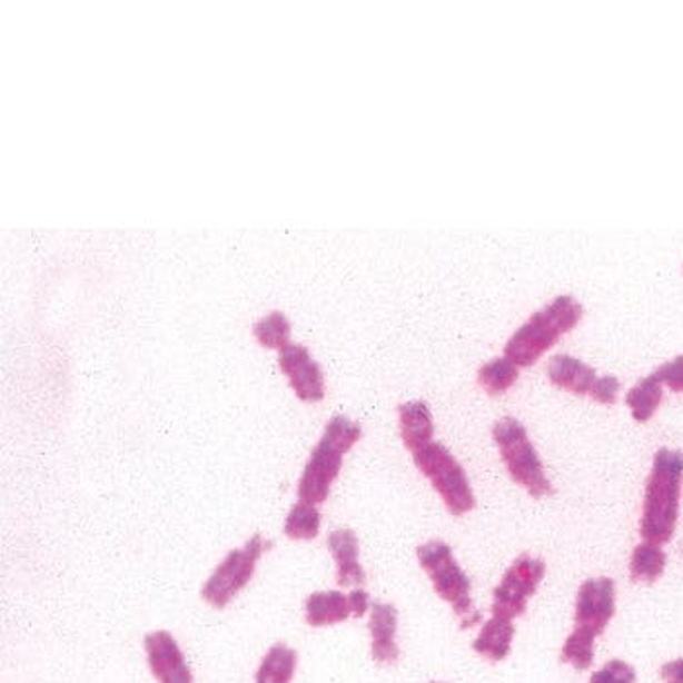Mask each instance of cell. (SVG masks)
Returning a JSON list of instances; mask_svg holds the SVG:
<instances>
[{"mask_svg":"<svg viewBox=\"0 0 683 683\" xmlns=\"http://www.w3.org/2000/svg\"><path fill=\"white\" fill-rule=\"evenodd\" d=\"M295 670H297V652L287 644H274L260 662L255 683H291Z\"/></svg>","mask_w":683,"mask_h":683,"instance_id":"obj_18","label":"cell"},{"mask_svg":"<svg viewBox=\"0 0 683 683\" xmlns=\"http://www.w3.org/2000/svg\"><path fill=\"white\" fill-rule=\"evenodd\" d=\"M362 426L348 416H333L326 424L325 434L310 453L309 463L305 465L297 496L305 504H323L330 494V486L340 475L344 455L358 444Z\"/></svg>","mask_w":683,"mask_h":683,"instance_id":"obj_3","label":"cell"},{"mask_svg":"<svg viewBox=\"0 0 683 683\" xmlns=\"http://www.w3.org/2000/svg\"><path fill=\"white\" fill-rule=\"evenodd\" d=\"M328 548L336 561V582L338 586H362L366 582V571L359 564V541L350 527H340L328 535Z\"/></svg>","mask_w":683,"mask_h":683,"instance_id":"obj_12","label":"cell"},{"mask_svg":"<svg viewBox=\"0 0 683 683\" xmlns=\"http://www.w3.org/2000/svg\"><path fill=\"white\" fill-rule=\"evenodd\" d=\"M348 600H350V610L354 617H364L369 612V594L366 590H354Z\"/></svg>","mask_w":683,"mask_h":683,"instance_id":"obj_29","label":"cell"},{"mask_svg":"<svg viewBox=\"0 0 683 683\" xmlns=\"http://www.w3.org/2000/svg\"><path fill=\"white\" fill-rule=\"evenodd\" d=\"M594 652H596V639L588 635H582L578 631H573L568 639L564 641L563 651H561V662L571 664L576 670H588L594 662Z\"/></svg>","mask_w":683,"mask_h":683,"instance_id":"obj_24","label":"cell"},{"mask_svg":"<svg viewBox=\"0 0 683 683\" xmlns=\"http://www.w3.org/2000/svg\"><path fill=\"white\" fill-rule=\"evenodd\" d=\"M667 555L654 543H641L636 545L631 555V578L633 582H644L652 584L659 581L660 576L666 571Z\"/></svg>","mask_w":683,"mask_h":683,"instance_id":"obj_20","label":"cell"},{"mask_svg":"<svg viewBox=\"0 0 683 683\" xmlns=\"http://www.w3.org/2000/svg\"><path fill=\"white\" fill-rule=\"evenodd\" d=\"M286 535L294 541H310L320 532V512L313 504H295L286 519Z\"/></svg>","mask_w":683,"mask_h":683,"instance_id":"obj_22","label":"cell"},{"mask_svg":"<svg viewBox=\"0 0 683 683\" xmlns=\"http://www.w3.org/2000/svg\"><path fill=\"white\" fill-rule=\"evenodd\" d=\"M514 635H516V628L512 625V621L493 615L481 628L477 641L473 643V649L485 659L502 662L508 659Z\"/></svg>","mask_w":683,"mask_h":683,"instance_id":"obj_17","label":"cell"},{"mask_svg":"<svg viewBox=\"0 0 683 683\" xmlns=\"http://www.w3.org/2000/svg\"><path fill=\"white\" fill-rule=\"evenodd\" d=\"M432 683H442V682H432Z\"/></svg>","mask_w":683,"mask_h":683,"instance_id":"obj_30","label":"cell"},{"mask_svg":"<svg viewBox=\"0 0 683 683\" xmlns=\"http://www.w3.org/2000/svg\"><path fill=\"white\" fill-rule=\"evenodd\" d=\"M621 383L617 377H613V375H604V377H600L596 383V387L592 390V395L590 397L597 400V403H602V405H613L615 400H617V395H620Z\"/></svg>","mask_w":683,"mask_h":683,"instance_id":"obj_27","label":"cell"},{"mask_svg":"<svg viewBox=\"0 0 683 683\" xmlns=\"http://www.w3.org/2000/svg\"><path fill=\"white\" fill-rule=\"evenodd\" d=\"M264 540L256 533L242 548H235L222 558L209 581L201 588V597L215 610H222L255 576L256 564L263 555Z\"/></svg>","mask_w":683,"mask_h":683,"instance_id":"obj_7","label":"cell"},{"mask_svg":"<svg viewBox=\"0 0 683 683\" xmlns=\"http://www.w3.org/2000/svg\"><path fill=\"white\" fill-rule=\"evenodd\" d=\"M584 309L573 295H558L547 307L533 313L504 346V356L517 367L537 364L564 334L578 326Z\"/></svg>","mask_w":683,"mask_h":683,"instance_id":"obj_2","label":"cell"},{"mask_svg":"<svg viewBox=\"0 0 683 683\" xmlns=\"http://www.w3.org/2000/svg\"><path fill=\"white\" fill-rule=\"evenodd\" d=\"M662 398H664V385L656 379V375L651 374L628 390L625 403L636 422H649L662 405Z\"/></svg>","mask_w":683,"mask_h":683,"instance_id":"obj_19","label":"cell"},{"mask_svg":"<svg viewBox=\"0 0 683 683\" xmlns=\"http://www.w3.org/2000/svg\"><path fill=\"white\" fill-rule=\"evenodd\" d=\"M414 463L422 475L428 478L436 493L442 496L453 516H465L475 508V494L471 488L469 477L462 463L453 453L437 442H429L413 453Z\"/></svg>","mask_w":683,"mask_h":683,"instance_id":"obj_5","label":"cell"},{"mask_svg":"<svg viewBox=\"0 0 683 683\" xmlns=\"http://www.w3.org/2000/svg\"><path fill=\"white\" fill-rule=\"evenodd\" d=\"M279 367L301 400L318 403L325 398V375L305 346L289 344L279 350Z\"/></svg>","mask_w":683,"mask_h":683,"instance_id":"obj_10","label":"cell"},{"mask_svg":"<svg viewBox=\"0 0 683 683\" xmlns=\"http://www.w3.org/2000/svg\"><path fill=\"white\" fill-rule=\"evenodd\" d=\"M547 566L532 555L517 556L501 584L494 590L493 615L502 620H516L527 610L529 597L540 588Z\"/></svg>","mask_w":683,"mask_h":683,"instance_id":"obj_8","label":"cell"},{"mask_svg":"<svg viewBox=\"0 0 683 683\" xmlns=\"http://www.w3.org/2000/svg\"><path fill=\"white\" fill-rule=\"evenodd\" d=\"M660 677L664 683H683V659L666 662L660 667Z\"/></svg>","mask_w":683,"mask_h":683,"instance_id":"obj_28","label":"cell"},{"mask_svg":"<svg viewBox=\"0 0 683 683\" xmlns=\"http://www.w3.org/2000/svg\"><path fill=\"white\" fill-rule=\"evenodd\" d=\"M350 615V600L338 590L315 592V594H310L307 604H305V620L310 627L336 625V623L348 620Z\"/></svg>","mask_w":683,"mask_h":683,"instance_id":"obj_16","label":"cell"},{"mask_svg":"<svg viewBox=\"0 0 683 683\" xmlns=\"http://www.w3.org/2000/svg\"><path fill=\"white\" fill-rule=\"evenodd\" d=\"M635 667L623 660H610L602 670L594 672L588 683H635Z\"/></svg>","mask_w":683,"mask_h":683,"instance_id":"obj_25","label":"cell"},{"mask_svg":"<svg viewBox=\"0 0 683 683\" xmlns=\"http://www.w3.org/2000/svg\"><path fill=\"white\" fill-rule=\"evenodd\" d=\"M398 426L406 449H410V453L434 442V418L428 405L422 400H410L398 406Z\"/></svg>","mask_w":683,"mask_h":683,"instance_id":"obj_15","label":"cell"},{"mask_svg":"<svg viewBox=\"0 0 683 683\" xmlns=\"http://www.w3.org/2000/svg\"><path fill=\"white\" fill-rule=\"evenodd\" d=\"M652 374L656 375L662 385H666L667 389L674 393H683V356L670 359L666 364H662L659 369H654Z\"/></svg>","mask_w":683,"mask_h":683,"instance_id":"obj_26","label":"cell"},{"mask_svg":"<svg viewBox=\"0 0 683 683\" xmlns=\"http://www.w3.org/2000/svg\"><path fill=\"white\" fill-rule=\"evenodd\" d=\"M547 375L555 387L568 390L573 395H581V397H590L600 379L594 367H590L582 359L568 356V354H558L551 359Z\"/></svg>","mask_w":683,"mask_h":683,"instance_id":"obj_14","label":"cell"},{"mask_svg":"<svg viewBox=\"0 0 683 683\" xmlns=\"http://www.w3.org/2000/svg\"><path fill=\"white\" fill-rule=\"evenodd\" d=\"M418 563L426 571L429 581L434 584L437 596L452 605L463 621L469 620L475 613L471 600V578L463 571L453 551L445 541H429L426 545L416 548Z\"/></svg>","mask_w":683,"mask_h":683,"instance_id":"obj_6","label":"cell"},{"mask_svg":"<svg viewBox=\"0 0 683 683\" xmlns=\"http://www.w3.org/2000/svg\"><path fill=\"white\" fill-rule=\"evenodd\" d=\"M145 652L152 675L159 683H194L184 652L168 631H155L145 636Z\"/></svg>","mask_w":683,"mask_h":683,"instance_id":"obj_11","label":"cell"},{"mask_svg":"<svg viewBox=\"0 0 683 683\" xmlns=\"http://www.w3.org/2000/svg\"><path fill=\"white\" fill-rule=\"evenodd\" d=\"M517 377H519V367L506 356L491 359L478 369V385L493 397L504 395L506 390L512 389Z\"/></svg>","mask_w":683,"mask_h":683,"instance_id":"obj_21","label":"cell"},{"mask_svg":"<svg viewBox=\"0 0 683 683\" xmlns=\"http://www.w3.org/2000/svg\"><path fill=\"white\" fill-rule=\"evenodd\" d=\"M256 340L263 344L264 348L271 350H284L291 342V325L281 310H274L268 317L260 318L255 325Z\"/></svg>","mask_w":683,"mask_h":683,"instance_id":"obj_23","label":"cell"},{"mask_svg":"<svg viewBox=\"0 0 683 683\" xmlns=\"http://www.w3.org/2000/svg\"><path fill=\"white\" fill-rule=\"evenodd\" d=\"M397 607L393 604L372 605V656L379 664H395L400 656L397 644Z\"/></svg>","mask_w":683,"mask_h":683,"instance_id":"obj_13","label":"cell"},{"mask_svg":"<svg viewBox=\"0 0 683 683\" xmlns=\"http://www.w3.org/2000/svg\"><path fill=\"white\" fill-rule=\"evenodd\" d=\"M683 485V453L662 447L654 455L651 475L644 488L641 537L646 543L664 545L674 537L680 517Z\"/></svg>","mask_w":683,"mask_h":683,"instance_id":"obj_1","label":"cell"},{"mask_svg":"<svg viewBox=\"0 0 683 683\" xmlns=\"http://www.w3.org/2000/svg\"><path fill=\"white\" fill-rule=\"evenodd\" d=\"M615 615V582L612 578H590L576 594L574 631L597 639Z\"/></svg>","mask_w":683,"mask_h":683,"instance_id":"obj_9","label":"cell"},{"mask_svg":"<svg viewBox=\"0 0 683 683\" xmlns=\"http://www.w3.org/2000/svg\"><path fill=\"white\" fill-rule=\"evenodd\" d=\"M493 437L502 462L506 463L509 477L532 494L533 498H545L553 494V485L545 473L540 453L529 439V434L516 418H502L493 428Z\"/></svg>","mask_w":683,"mask_h":683,"instance_id":"obj_4","label":"cell"}]
</instances>
